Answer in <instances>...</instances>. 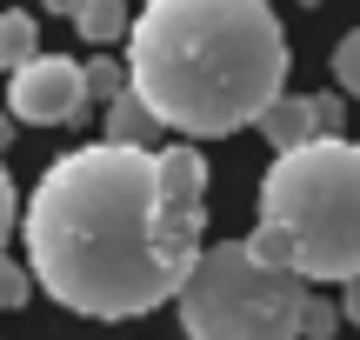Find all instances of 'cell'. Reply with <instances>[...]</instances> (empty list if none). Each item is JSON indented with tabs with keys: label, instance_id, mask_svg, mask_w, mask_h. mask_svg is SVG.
<instances>
[{
	"label": "cell",
	"instance_id": "7a4b0ae2",
	"mask_svg": "<svg viewBox=\"0 0 360 340\" xmlns=\"http://www.w3.org/2000/svg\"><path fill=\"white\" fill-rule=\"evenodd\" d=\"M127 80L174 133L220 140L287 87V34L267 0H147L127 27Z\"/></svg>",
	"mask_w": 360,
	"mask_h": 340
},
{
	"label": "cell",
	"instance_id": "ba28073f",
	"mask_svg": "<svg viewBox=\"0 0 360 340\" xmlns=\"http://www.w3.org/2000/svg\"><path fill=\"white\" fill-rule=\"evenodd\" d=\"M127 0H80L74 7V34L87 40V47H114V40H127Z\"/></svg>",
	"mask_w": 360,
	"mask_h": 340
},
{
	"label": "cell",
	"instance_id": "30bf717a",
	"mask_svg": "<svg viewBox=\"0 0 360 340\" xmlns=\"http://www.w3.org/2000/svg\"><path fill=\"white\" fill-rule=\"evenodd\" d=\"M120 87H127V67L107 60V53H94V60H87V100H114Z\"/></svg>",
	"mask_w": 360,
	"mask_h": 340
},
{
	"label": "cell",
	"instance_id": "8fae6325",
	"mask_svg": "<svg viewBox=\"0 0 360 340\" xmlns=\"http://www.w3.org/2000/svg\"><path fill=\"white\" fill-rule=\"evenodd\" d=\"M27 294H34V267H20L13 254H0V314H7V307H20Z\"/></svg>",
	"mask_w": 360,
	"mask_h": 340
},
{
	"label": "cell",
	"instance_id": "ac0fdd59",
	"mask_svg": "<svg viewBox=\"0 0 360 340\" xmlns=\"http://www.w3.org/2000/svg\"><path fill=\"white\" fill-rule=\"evenodd\" d=\"M40 7H47V13H74L80 0H40Z\"/></svg>",
	"mask_w": 360,
	"mask_h": 340
},
{
	"label": "cell",
	"instance_id": "9c48e42d",
	"mask_svg": "<svg viewBox=\"0 0 360 340\" xmlns=\"http://www.w3.org/2000/svg\"><path fill=\"white\" fill-rule=\"evenodd\" d=\"M40 53V27H34V13H0V74H13V67H27Z\"/></svg>",
	"mask_w": 360,
	"mask_h": 340
},
{
	"label": "cell",
	"instance_id": "3957f363",
	"mask_svg": "<svg viewBox=\"0 0 360 340\" xmlns=\"http://www.w3.org/2000/svg\"><path fill=\"white\" fill-rule=\"evenodd\" d=\"M247 247L267 267H287L314 280H354L360 274V140L314 133L287 147L260 174V227Z\"/></svg>",
	"mask_w": 360,
	"mask_h": 340
},
{
	"label": "cell",
	"instance_id": "277c9868",
	"mask_svg": "<svg viewBox=\"0 0 360 340\" xmlns=\"http://www.w3.org/2000/svg\"><path fill=\"white\" fill-rule=\"evenodd\" d=\"M174 301L187 340H300L314 287L287 267H267L247 240H220L200 247Z\"/></svg>",
	"mask_w": 360,
	"mask_h": 340
},
{
	"label": "cell",
	"instance_id": "2e32d148",
	"mask_svg": "<svg viewBox=\"0 0 360 340\" xmlns=\"http://www.w3.org/2000/svg\"><path fill=\"white\" fill-rule=\"evenodd\" d=\"M340 320H347V327H360V274L340 280Z\"/></svg>",
	"mask_w": 360,
	"mask_h": 340
},
{
	"label": "cell",
	"instance_id": "7c38bea8",
	"mask_svg": "<svg viewBox=\"0 0 360 340\" xmlns=\"http://www.w3.org/2000/svg\"><path fill=\"white\" fill-rule=\"evenodd\" d=\"M334 80H340V87H347L354 100H360V27H354V34L334 47Z\"/></svg>",
	"mask_w": 360,
	"mask_h": 340
},
{
	"label": "cell",
	"instance_id": "4fadbf2b",
	"mask_svg": "<svg viewBox=\"0 0 360 340\" xmlns=\"http://www.w3.org/2000/svg\"><path fill=\"white\" fill-rule=\"evenodd\" d=\"M340 327V301H321V294H314L307 301V320H300V340H327Z\"/></svg>",
	"mask_w": 360,
	"mask_h": 340
},
{
	"label": "cell",
	"instance_id": "8992f818",
	"mask_svg": "<svg viewBox=\"0 0 360 340\" xmlns=\"http://www.w3.org/2000/svg\"><path fill=\"white\" fill-rule=\"evenodd\" d=\"M254 133L274 147V154H287V147H300V140H314L321 133V120H314V100H300V93H274L267 107H260V120H254Z\"/></svg>",
	"mask_w": 360,
	"mask_h": 340
},
{
	"label": "cell",
	"instance_id": "9a60e30c",
	"mask_svg": "<svg viewBox=\"0 0 360 340\" xmlns=\"http://www.w3.org/2000/svg\"><path fill=\"white\" fill-rule=\"evenodd\" d=\"M13 214H20V200H13V181H7V167H0V254H7V234H13Z\"/></svg>",
	"mask_w": 360,
	"mask_h": 340
},
{
	"label": "cell",
	"instance_id": "e0dca14e",
	"mask_svg": "<svg viewBox=\"0 0 360 340\" xmlns=\"http://www.w3.org/2000/svg\"><path fill=\"white\" fill-rule=\"evenodd\" d=\"M7 140H13V114L0 107V154H7Z\"/></svg>",
	"mask_w": 360,
	"mask_h": 340
},
{
	"label": "cell",
	"instance_id": "6da1fadb",
	"mask_svg": "<svg viewBox=\"0 0 360 340\" xmlns=\"http://www.w3.org/2000/svg\"><path fill=\"white\" fill-rule=\"evenodd\" d=\"M27 267L87 320H134L174 301L207 247L200 147L87 140L27 194Z\"/></svg>",
	"mask_w": 360,
	"mask_h": 340
},
{
	"label": "cell",
	"instance_id": "5bb4252c",
	"mask_svg": "<svg viewBox=\"0 0 360 340\" xmlns=\"http://www.w3.org/2000/svg\"><path fill=\"white\" fill-rule=\"evenodd\" d=\"M314 120H321V133H347V107H340V93H314Z\"/></svg>",
	"mask_w": 360,
	"mask_h": 340
},
{
	"label": "cell",
	"instance_id": "52a82bcc",
	"mask_svg": "<svg viewBox=\"0 0 360 340\" xmlns=\"http://www.w3.org/2000/svg\"><path fill=\"white\" fill-rule=\"evenodd\" d=\"M160 133H167V120L154 114V107L134 93V80L107 100V133L101 140H120V147H160Z\"/></svg>",
	"mask_w": 360,
	"mask_h": 340
},
{
	"label": "cell",
	"instance_id": "5b68a950",
	"mask_svg": "<svg viewBox=\"0 0 360 340\" xmlns=\"http://www.w3.org/2000/svg\"><path fill=\"white\" fill-rule=\"evenodd\" d=\"M7 114L20 127H67L87 114V67L67 53H34L7 74Z\"/></svg>",
	"mask_w": 360,
	"mask_h": 340
}]
</instances>
